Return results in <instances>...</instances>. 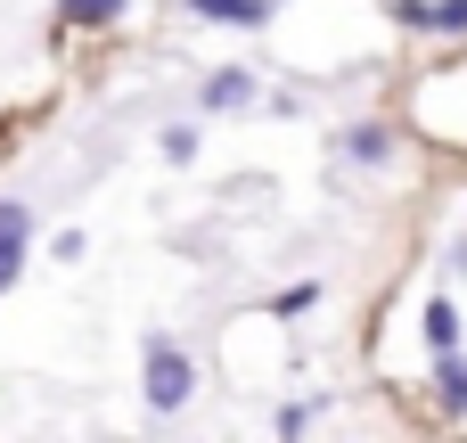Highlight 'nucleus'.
<instances>
[{"mask_svg":"<svg viewBox=\"0 0 467 443\" xmlns=\"http://www.w3.org/2000/svg\"><path fill=\"white\" fill-rule=\"evenodd\" d=\"M140 395H148L156 419H181V411L197 403V353H189L181 337H148V345H140Z\"/></svg>","mask_w":467,"mask_h":443,"instance_id":"f257e3e1","label":"nucleus"},{"mask_svg":"<svg viewBox=\"0 0 467 443\" xmlns=\"http://www.w3.org/2000/svg\"><path fill=\"white\" fill-rule=\"evenodd\" d=\"M328 148H337L345 164H361V173H386V164L402 156V132H394V123H345Z\"/></svg>","mask_w":467,"mask_h":443,"instance_id":"f03ea898","label":"nucleus"},{"mask_svg":"<svg viewBox=\"0 0 467 443\" xmlns=\"http://www.w3.org/2000/svg\"><path fill=\"white\" fill-rule=\"evenodd\" d=\"M254 90H263L254 66H213L197 82V115H238V107H254Z\"/></svg>","mask_w":467,"mask_h":443,"instance_id":"7ed1b4c3","label":"nucleus"},{"mask_svg":"<svg viewBox=\"0 0 467 443\" xmlns=\"http://www.w3.org/2000/svg\"><path fill=\"white\" fill-rule=\"evenodd\" d=\"M25 255H33V206L25 197H0V296L25 280Z\"/></svg>","mask_w":467,"mask_h":443,"instance_id":"20e7f679","label":"nucleus"},{"mask_svg":"<svg viewBox=\"0 0 467 443\" xmlns=\"http://www.w3.org/2000/svg\"><path fill=\"white\" fill-rule=\"evenodd\" d=\"M197 25H230V33H263L279 16V0H181Z\"/></svg>","mask_w":467,"mask_h":443,"instance_id":"39448f33","label":"nucleus"},{"mask_svg":"<svg viewBox=\"0 0 467 443\" xmlns=\"http://www.w3.org/2000/svg\"><path fill=\"white\" fill-rule=\"evenodd\" d=\"M435 411H443V419H467V353L460 345L435 353Z\"/></svg>","mask_w":467,"mask_h":443,"instance_id":"423d86ee","label":"nucleus"},{"mask_svg":"<svg viewBox=\"0 0 467 443\" xmlns=\"http://www.w3.org/2000/svg\"><path fill=\"white\" fill-rule=\"evenodd\" d=\"M123 16H131V0H57V33H107Z\"/></svg>","mask_w":467,"mask_h":443,"instance_id":"0eeeda50","label":"nucleus"},{"mask_svg":"<svg viewBox=\"0 0 467 443\" xmlns=\"http://www.w3.org/2000/svg\"><path fill=\"white\" fill-rule=\"evenodd\" d=\"M419 329H427V353L460 345V304H451V296H427V321H419Z\"/></svg>","mask_w":467,"mask_h":443,"instance_id":"6e6552de","label":"nucleus"},{"mask_svg":"<svg viewBox=\"0 0 467 443\" xmlns=\"http://www.w3.org/2000/svg\"><path fill=\"white\" fill-rule=\"evenodd\" d=\"M197 148H205L197 123H164V132H156V156H164V164H197Z\"/></svg>","mask_w":467,"mask_h":443,"instance_id":"1a4fd4ad","label":"nucleus"},{"mask_svg":"<svg viewBox=\"0 0 467 443\" xmlns=\"http://www.w3.org/2000/svg\"><path fill=\"white\" fill-rule=\"evenodd\" d=\"M427 33L435 41H467V0H427Z\"/></svg>","mask_w":467,"mask_h":443,"instance_id":"9d476101","label":"nucleus"},{"mask_svg":"<svg viewBox=\"0 0 467 443\" xmlns=\"http://www.w3.org/2000/svg\"><path fill=\"white\" fill-rule=\"evenodd\" d=\"M320 296H328L320 280H296V288H279V296H271V312H279V321H304V312H312Z\"/></svg>","mask_w":467,"mask_h":443,"instance_id":"9b49d317","label":"nucleus"},{"mask_svg":"<svg viewBox=\"0 0 467 443\" xmlns=\"http://www.w3.org/2000/svg\"><path fill=\"white\" fill-rule=\"evenodd\" d=\"M312 419H320L312 403H279V419H271V436H312Z\"/></svg>","mask_w":467,"mask_h":443,"instance_id":"f8f14e48","label":"nucleus"},{"mask_svg":"<svg viewBox=\"0 0 467 443\" xmlns=\"http://www.w3.org/2000/svg\"><path fill=\"white\" fill-rule=\"evenodd\" d=\"M386 16H394V33H427V0H386Z\"/></svg>","mask_w":467,"mask_h":443,"instance_id":"ddd939ff","label":"nucleus"},{"mask_svg":"<svg viewBox=\"0 0 467 443\" xmlns=\"http://www.w3.org/2000/svg\"><path fill=\"white\" fill-rule=\"evenodd\" d=\"M49 255H57V263H82V255H90V238H82V230H57V247H49Z\"/></svg>","mask_w":467,"mask_h":443,"instance_id":"4468645a","label":"nucleus"},{"mask_svg":"<svg viewBox=\"0 0 467 443\" xmlns=\"http://www.w3.org/2000/svg\"><path fill=\"white\" fill-rule=\"evenodd\" d=\"M443 271H451V280H467V230L451 238V255H443Z\"/></svg>","mask_w":467,"mask_h":443,"instance_id":"2eb2a0df","label":"nucleus"}]
</instances>
